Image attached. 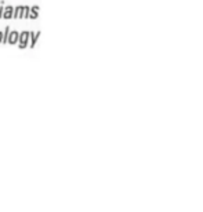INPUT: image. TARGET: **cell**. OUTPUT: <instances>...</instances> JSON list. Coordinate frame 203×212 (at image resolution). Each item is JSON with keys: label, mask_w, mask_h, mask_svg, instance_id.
I'll return each mask as SVG.
<instances>
[{"label": "cell", "mask_w": 203, "mask_h": 212, "mask_svg": "<svg viewBox=\"0 0 203 212\" xmlns=\"http://www.w3.org/2000/svg\"><path fill=\"white\" fill-rule=\"evenodd\" d=\"M29 36H31L29 31H22L21 33H19V37H18V47H19L21 50L26 48V47L29 46Z\"/></svg>", "instance_id": "obj_1"}, {"label": "cell", "mask_w": 203, "mask_h": 212, "mask_svg": "<svg viewBox=\"0 0 203 212\" xmlns=\"http://www.w3.org/2000/svg\"><path fill=\"white\" fill-rule=\"evenodd\" d=\"M29 33H31V36H29V47H31V48H35L37 40H39V36L42 33H40V31H37L36 33H35V32H29Z\"/></svg>", "instance_id": "obj_2"}, {"label": "cell", "mask_w": 203, "mask_h": 212, "mask_svg": "<svg viewBox=\"0 0 203 212\" xmlns=\"http://www.w3.org/2000/svg\"><path fill=\"white\" fill-rule=\"evenodd\" d=\"M18 37H19V32L10 31V33H8V39H7V44H17L18 43Z\"/></svg>", "instance_id": "obj_3"}, {"label": "cell", "mask_w": 203, "mask_h": 212, "mask_svg": "<svg viewBox=\"0 0 203 212\" xmlns=\"http://www.w3.org/2000/svg\"><path fill=\"white\" fill-rule=\"evenodd\" d=\"M13 13H14L13 6H7V7H4V13H3V17H2V18H4V19H11V18H13Z\"/></svg>", "instance_id": "obj_4"}, {"label": "cell", "mask_w": 203, "mask_h": 212, "mask_svg": "<svg viewBox=\"0 0 203 212\" xmlns=\"http://www.w3.org/2000/svg\"><path fill=\"white\" fill-rule=\"evenodd\" d=\"M39 6H33L31 7V13H29V19H37L39 18Z\"/></svg>", "instance_id": "obj_5"}, {"label": "cell", "mask_w": 203, "mask_h": 212, "mask_svg": "<svg viewBox=\"0 0 203 212\" xmlns=\"http://www.w3.org/2000/svg\"><path fill=\"white\" fill-rule=\"evenodd\" d=\"M22 8H23V6H18V7L14 8V13H13V18H14V19H19V18H21V15H22Z\"/></svg>", "instance_id": "obj_6"}, {"label": "cell", "mask_w": 203, "mask_h": 212, "mask_svg": "<svg viewBox=\"0 0 203 212\" xmlns=\"http://www.w3.org/2000/svg\"><path fill=\"white\" fill-rule=\"evenodd\" d=\"M29 13H31V7H29V6H23L21 18H23V19H29Z\"/></svg>", "instance_id": "obj_7"}, {"label": "cell", "mask_w": 203, "mask_h": 212, "mask_svg": "<svg viewBox=\"0 0 203 212\" xmlns=\"http://www.w3.org/2000/svg\"><path fill=\"white\" fill-rule=\"evenodd\" d=\"M10 31H11V29L8 28V26L4 29V32H3V40H2V44H7V39H8V33H10Z\"/></svg>", "instance_id": "obj_8"}, {"label": "cell", "mask_w": 203, "mask_h": 212, "mask_svg": "<svg viewBox=\"0 0 203 212\" xmlns=\"http://www.w3.org/2000/svg\"><path fill=\"white\" fill-rule=\"evenodd\" d=\"M3 3H4V2L0 3V18L3 17V13H4V6H3Z\"/></svg>", "instance_id": "obj_9"}, {"label": "cell", "mask_w": 203, "mask_h": 212, "mask_svg": "<svg viewBox=\"0 0 203 212\" xmlns=\"http://www.w3.org/2000/svg\"><path fill=\"white\" fill-rule=\"evenodd\" d=\"M2 40H3V32L0 31V43H2Z\"/></svg>", "instance_id": "obj_10"}]
</instances>
